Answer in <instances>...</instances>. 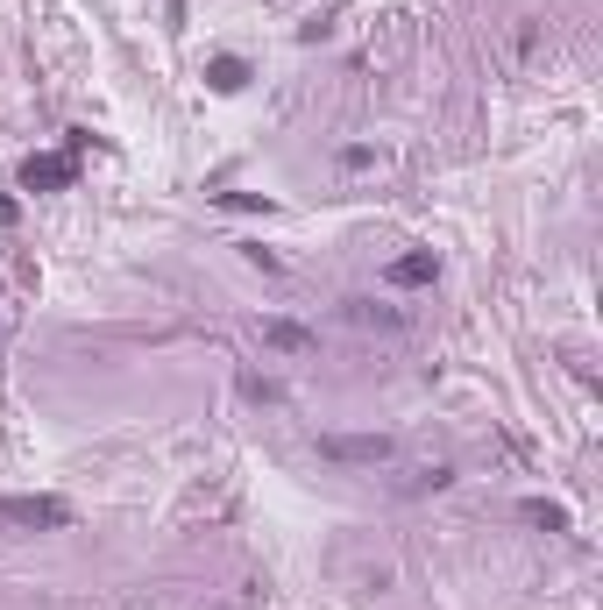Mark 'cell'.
Listing matches in <instances>:
<instances>
[{"label":"cell","instance_id":"obj_6","mask_svg":"<svg viewBox=\"0 0 603 610\" xmlns=\"http://www.w3.org/2000/svg\"><path fill=\"white\" fill-rule=\"evenodd\" d=\"M206 79H213V93H242V86H249V64H242V57H213Z\"/></svg>","mask_w":603,"mask_h":610},{"label":"cell","instance_id":"obj_4","mask_svg":"<svg viewBox=\"0 0 603 610\" xmlns=\"http://www.w3.org/2000/svg\"><path fill=\"white\" fill-rule=\"evenodd\" d=\"M433 277H440L433 249H412V256H398V263L384 270V284H398V291H419V284H433Z\"/></svg>","mask_w":603,"mask_h":610},{"label":"cell","instance_id":"obj_7","mask_svg":"<svg viewBox=\"0 0 603 610\" xmlns=\"http://www.w3.org/2000/svg\"><path fill=\"white\" fill-rule=\"evenodd\" d=\"M348 320H355V327H398L391 305H369V298H355V305H348Z\"/></svg>","mask_w":603,"mask_h":610},{"label":"cell","instance_id":"obj_8","mask_svg":"<svg viewBox=\"0 0 603 610\" xmlns=\"http://www.w3.org/2000/svg\"><path fill=\"white\" fill-rule=\"evenodd\" d=\"M525 518H533V525H547V532H568V511H561V504H547V497H533V504H525Z\"/></svg>","mask_w":603,"mask_h":610},{"label":"cell","instance_id":"obj_3","mask_svg":"<svg viewBox=\"0 0 603 610\" xmlns=\"http://www.w3.org/2000/svg\"><path fill=\"white\" fill-rule=\"evenodd\" d=\"M79 178V157H29L22 164V192H64Z\"/></svg>","mask_w":603,"mask_h":610},{"label":"cell","instance_id":"obj_9","mask_svg":"<svg viewBox=\"0 0 603 610\" xmlns=\"http://www.w3.org/2000/svg\"><path fill=\"white\" fill-rule=\"evenodd\" d=\"M220 206H235V213H270L263 192H220Z\"/></svg>","mask_w":603,"mask_h":610},{"label":"cell","instance_id":"obj_10","mask_svg":"<svg viewBox=\"0 0 603 610\" xmlns=\"http://www.w3.org/2000/svg\"><path fill=\"white\" fill-rule=\"evenodd\" d=\"M15 220H22V206H15L8 192H0V227H15Z\"/></svg>","mask_w":603,"mask_h":610},{"label":"cell","instance_id":"obj_5","mask_svg":"<svg viewBox=\"0 0 603 610\" xmlns=\"http://www.w3.org/2000/svg\"><path fill=\"white\" fill-rule=\"evenodd\" d=\"M263 348H277V355H313V327H298V320H263Z\"/></svg>","mask_w":603,"mask_h":610},{"label":"cell","instance_id":"obj_2","mask_svg":"<svg viewBox=\"0 0 603 610\" xmlns=\"http://www.w3.org/2000/svg\"><path fill=\"white\" fill-rule=\"evenodd\" d=\"M0 518L29 525V532H64L71 525V504H57V497H0Z\"/></svg>","mask_w":603,"mask_h":610},{"label":"cell","instance_id":"obj_1","mask_svg":"<svg viewBox=\"0 0 603 610\" xmlns=\"http://www.w3.org/2000/svg\"><path fill=\"white\" fill-rule=\"evenodd\" d=\"M320 454L327 462H348V469H376V462H391V433H320Z\"/></svg>","mask_w":603,"mask_h":610}]
</instances>
